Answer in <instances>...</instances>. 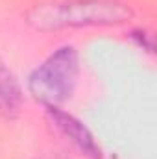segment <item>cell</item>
Segmentation results:
<instances>
[{"mask_svg": "<svg viewBox=\"0 0 157 159\" xmlns=\"http://www.w3.org/2000/svg\"><path fill=\"white\" fill-rule=\"evenodd\" d=\"M133 17L128 4L120 0H63L39 4L26 15L28 24L39 32L83 26L124 24Z\"/></svg>", "mask_w": 157, "mask_h": 159, "instance_id": "1", "label": "cell"}, {"mask_svg": "<svg viewBox=\"0 0 157 159\" xmlns=\"http://www.w3.org/2000/svg\"><path fill=\"white\" fill-rule=\"evenodd\" d=\"M79 57L72 44H63L52 52L28 76V93L48 107L65 104L78 81Z\"/></svg>", "mask_w": 157, "mask_h": 159, "instance_id": "2", "label": "cell"}, {"mask_svg": "<svg viewBox=\"0 0 157 159\" xmlns=\"http://www.w3.org/2000/svg\"><path fill=\"white\" fill-rule=\"evenodd\" d=\"M48 119L52 122V126L74 146L78 148L83 156L91 159H102V148L100 144L94 141L92 133L79 122L76 117H72L70 113H65L61 107H48Z\"/></svg>", "mask_w": 157, "mask_h": 159, "instance_id": "3", "label": "cell"}, {"mask_svg": "<svg viewBox=\"0 0 157 159\" xmlns=\"http://www.w3.org/2000/svg\"><path fill=\"white\" fill-rule=\"evenodd\" d=\"M22 89L17 76L0 59V115L6 119H15L20 111Z\"/></svg>", "mask_w": 157, "mask_h": 159, "instance_id": "4", "label": "cell"}, {"mask_svg": "<svg viewBox=\"0 0 157 159\" xmlns=\"http://www.w3.org/2000/svg\"><path fill=\"white\" fill-rule=\"evenodd\" d=\"M129 37L135 41L142 50H146V52H154V35L150 34V32H146V30H142V28H135V30H131L129 32Z\"/></svg>", "mask_w": 157, "mask_h": 159, "instance_id": "5", "label": "cell"}]
</instances>
